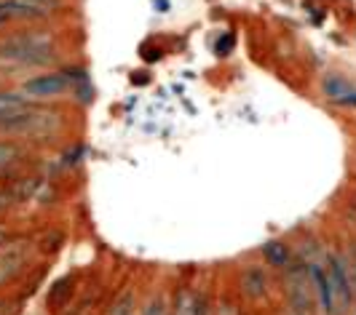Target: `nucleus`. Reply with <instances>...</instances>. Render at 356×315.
<instances>
[{
	"instance_id": "1",
	"label": "nucleus",
	"mask_w": 356,
	"mask_h": 315,
	"mask_svg": "<svg viewBox=\"0 0 356 315\" xmlns=\"http://www.w3.org/2000/svg\"><path fill=\"white\" fill-rule=\"evenodd\" d=\"M0 59L17 67H46L56 59L54 40L46 33H14L0 40Z\"/></svg>"
},
{
	"instance_id": "2",
	"label": "nucleus",
	"mask_w": 356,
	"mask_h": 315,
	"mask_svg": "<svg viewBox=\"0 0 356 315\" xmlns=\"http://www.w3.org/2000/svg\"><path fill=\"white\" fill-rule=\"evenodd\" d=\"M282 280H284L286 299H289V310L298 315H314L316 313V299H314V289H311V278L305 273V264L295 257L286 270H282Z\"/></svg>"
},
{
	"instance_id": "3",
	"label": "nucleus",
	"mask_w": 356,
	"mask_h": 315,
	"mask_svg": "<svg viewBox=\"0 0 356 315\" xmlns=\"http://www.w3.org/2000/svg\"><path fill=\"white\" fill-rule=\"evenodd\" d=\"M81 83V75H75L72 70L62 72H46V75H35L30 80L22 83V94L27 99H56L75 91V86Z\"/></svg>"
},
{
	"instance_id": "4",
	"label": "nucleus",
	"mask_w": 356,
	"mask_h": 315,
	"mask_svg": "<svg viewBox=\"0 0 356 315\" xmlns=\"http://www.w3.org/2000/svg\"><path fill=\"white\" fill-rule=\"evenodd\" d=\"M56 128H59V115L54 110H43L35 105L0 126V131L24 134V137H51Z\"/></svg>"
},
{
	"instance_id": "5",
	"label": "nucleus",
	"mask_w": 356,
	"mask_h": 315,
	"mask_svg": "<svg viewBox=\"0 0 356 315\" xmlns=\"http://www.w3.org/2000/svg\"><path fill=\"white\" fill-rule=\"evenodd\" d=\"M324 278H327L330 294H332L335 313L338 315L351 313L356 294H354V289H351V283H348V278H346V273H343V267H340L335 251H330V248L324 251Z\"/></svg>"
},
{
	"instance_id": "6",
	"label": "nucleus",
	"mask_w": 356,
	"mask_h": 315,
	"mask_svg": "<svg viewBox=\"0 0 356 315\" xmlns=\"http://www.w3.org/2000/svg\"><path fill=\"white\" fill-rule=\"evenodd\" d=\"M238 289L244 297H250L252 302H260L270 294V275L263 264H247L238 275Z\"/></svg>"
},
{
	"instance_id": "7",
	"label": "nucleus",
	"mask_w": 356,
	"mask_h": 315,
	"mask_svg": "<svg viewBox=\"0 0 356 315\" xmlns=\"http://www.w3.org/2000/svg\"><path fill=\"white\" fill-rule=\"evenodd\" d=\"M27 257H30L27 244H11L8 241L6 246H0V286L17 278V273L27 264Z\"/></svg>"
},
{
	"instance_id": "8",
	"label": "nucleus",
	"mask_w": 356,
	"mask_h": 315,
	"mask_svg": "<svg viewBox=\"0 0 356 315\" xmlns=\"http://www.w3.org/2000/svg\"><path fill=\"white\" fill-rule=\"evenodd\" d=\"M30 107H33V99H27L22 91H0V126Z\"/></svg>"
},
{
	"instance_id": "9",
	"label": "nucleus",
	"mask_w": 356,
	"mask_h": 315,
	"mask_svg": "<svg viewBox=\"0 0 356 315\" xmlns=\"http://www.w3.org/2000/svg\"><path fill=\"white\" fill-rule=\"evenodd\" d=\"M263 259L266 264H270L276 273H282L289 267V262L295 259V248L289 244H282V241H270V244L263 246Z\"/></svg>"
},
{
	"instance_id": "10",
	"label": "nucleus",
	"mask_w": 356,
	"mask_h": 315,
	"mask_svg": "<svg viewBox=\"0 0 356 315\" xmlns=\"http://www.w3.org/2000/svg\"><path fill=\"white\" fill-rule=\"evenodd\" d=\"M24 163V147L17 142H0V176L11 174Z\"/></svg>"
},
{
	"instance_id": "11",
	"label": "nucleus",
	"mask_w": 356,
	"mask_h": 315,
	"mask_svg": "<svg viewBox=\"0 0 356 315\" xmlns=\"http://www.w3.org/2000/svg\"><path fill=\"white\" fill-rule=\"evenodd\" d=\"M335 257H338L340 267H343V273H346V278L356 294V246L351 241H346V246L335 248Z\"/></svg>"
},
{
	"instance_id": "12",
	"label": "nucleus",
	"mask_w": 356,
	"mask_h": 315,
	"mask_svg": "<svg viewBox=\"0 0 356 315\" xmlns=\"http://www.w3.org/2000/svg\"><path fill=\"white\" fill-rule=\"evenodd\" d=\"M107 315H134V294L126 291L124 297L115 299V305L110 307V313Z\"/></svg>"
},
{
	"instance_id": "13",
	"label": "nucleus",
	"mask_w": 356,
	"mask_h": 315,
	"mask_svg": "<svg viewBox=\"0 0 356 315\" xmlns=\"http://www.w3.org/2000/svg\"><path fill=\"white\" fill-rule=\"evenodd\" d=\"M188 315H212L209 310V299L204 297V294H191V305H188Z\"/></svg>"
},
{
	"instance_id": "14",
	"label": "nucleus",
	"mask_w": 356,
	"mask_h": 315,
	"mask_svg": "<svg viewBox=\"0 0 356 315\" xmlns=\"http://www.w3.org/2000/svg\"><path fill=\"white\" fill-rule=\"evenodd\" d=\"M166 313H169V307H166V299L163 297H153L143 310V315H166Z\"/></svg>"
},
{
	"instance_id": "15",
	"label": "nucleus",
	"mask_w": 356,
	"mask_h": 315,
	"mask_svg": "<svg viewBox=\"0 0 356 315\" xmlns=\"http://www.w3.org/2000/svg\"><path fill=\"white\" fill-rule=\"evenodd\" d=\"M214 315H238V313H236V307H233L228 299H222V302H220V307H217V313H214Z\"/></svg>"
},
{
	"instance_id": "16",
	"label": "nucleus",
	"mask_w": 356,
	"mask_h": 315,
	"mask_svg": "<svg viewBox=\"0 0 356 315\" xmlns=\"http://www.w3.org/2000/svg\"><path fill=\"white\" fill-rule=\"evenodd\" d=\"M348 214H351V216L356 219V193L351 195V201H348ZM354 225H356V222H354Z\"/></svg>"
},
{
	"instance_id": "17",
	"label": "nucleus",
	"mask_w": 356,
	"mask_h": 315,
	"mask_svg": "<svg viewBox=\"0 0 356 315\" xmlns=\"http://www.w3.org/2000/svg\"><path fill=\"white\" fill-rule=\"evenodd\" d=\"M6 244H8V232L0 228V246H6Z\"/></svg>"
},
{
	"instance_id": "18",
	"label": "nucleus",
	"mask_w": 356,
	"mask_h": 315,
	"mask_svg": "<svg viewBox=\"0 0 356 315\" xmlns=\"http://www.w3.org/2000/svg\"><path fill=\"white\" fill-rule=\"evenodd\" d=\"M351 244H354V246H356V235H354V238H351Z\"/></svg>"
}]
</instances>
